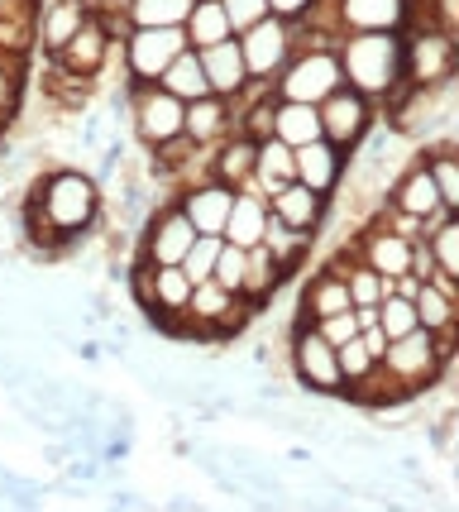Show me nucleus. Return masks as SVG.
<instances>
[{
	"label": "nucleus",
	"instance_id": "18",
	"mask_svg": "<svg viewBox=\"0 0 459 512\" xmlns=\"http://www.w3.org/2000/svg\"><path fill=\"white\" fill-rule=\"evenodd\" d=\"M354 264L373 268V273H383V278H397V273L412 268V240L388 230V225H373V230L359 235V259H354Z\"/></svg>",
	"mask_w": 459,
	"mask_h": 512
},
{
	"label": "nucleus",
	"instance_id": "25",
	"mask_svg": "<svg viewBox=\"0 0 459 512\" xmlns=\"http://www.w3.org/2000/svg\"><path fill=\"white\" fill-rule=\"evenodd\" d=\"M287 182H297V158L287 149L283 139H259V149H254V187H259V197H273L278 187Z\"/></svg>",
	"mask_w": 459,
	"mask_h": 512
},
{
	"label": "nucleus",
	"instance_id": "39",
	"mask_svg": "<svg viewBox=\"0 0 459 512\" xmlns=\"http://www.w3.org/2000/svg\"><path fill=\"white\" fill-rule=\"evenodd\" d=\"M225 20H230V34H244L259 20H268V0H220Z\"/></svg>",
	"mask_w": 459,
	"mask_h": 512
},
{
	"label": "nucleus",
	"instance_id": "36",
	"mask_svg": "<svg viewBox=\"0 0 459 512\" xmlns=\"http://www.w3.org/2000/svg\"><path fill=\"white\" fill-rule=\"evenodd\" d=\"M24 77H29V63H0V130L20 115Z\"/></svg>",
	"mask_w": 459,
	"mask_h": 512
},
{
	"label": "nucleus",
	"instance_id": "15",
	"mask_svg": "<svg viewBox=\"0 0 459 512\" xmlns=\"http://www.w3.org/2000/svg\"><path fill=\"white\" fill-rule=\"evenodd\" d=\"M254 149H259V139L230 130L220 144H211V178L235 192H259L254 187Z\"/></svg>",
	"mask_w": 459,
	"mask_h": 512
},
{
	"label": "nucleus",
	"instance_id": "3",
	"mask_svg": "<svg viewBox=\"0 0 459 512\" xmlns=\"http://www.w3.org/2000/svg\"><path fill=\"white\" fill-rule=\"evenodd\" d=\"M450 359H455V335H431L426 326H416V331L388 340L378 369L402 398H416L450 374Z\"/></svg>",
	"mask_w": 459,
	"mask_h": 512
},
{
	"label": "nucleus",
	"instance_id": "9",
	"mask_svg": "<svg viewBox=\"0 0 459 512\" xmlns=\"http://www.w3.org/2000/svg\"><path fill=\"white\" fill-rule=\"evenodd\" d=\"M402 82H412V87L455 82V39L440 29H416L412 39L402 34Z\"/></svg>",
	"mask_w": 459,
	"mask_h": 512
},
{
	"label": "nucleus",
	"instance_id": "19",
	"mask_svg": "<svg viewBox=\"0 0 459 512\" xmlns=\"http://www.w3.org/2000/svg\"><path fill=\"white\" fill-rule=\"evenodd\" d=\"M292 158H297V182L330 201V192L345 178V154L335 144H326V139H311L302 149H292Z\"/></svg>",
	"mask_w": 459,
	"mask_h": 512
},
{
	"label": "nucleus",
	"instance_id": "38",
	"mask_svg": "<svg viewBox=\"0 0 459 512\" xmlns=\"http://www.w3.org/2000/svg\"><path fill=\"white\" fill-rule=\"evenodd\" d=\"M335 364H340V379H345V383H359L373 364H378V359L364 350V340H359V335H350L345 345H335ZM340 393H345V388H340Z\"/></svg>",
	"mask_w": 459,
	"mask_h": 512
},
{
	"label": "nucleus",
	"instance_id": "22",
	"mask_svg": "<svg viewBox=\"0 0 459 512\" xmlns=\"http://www.w3.org/2000/svg\"><path fill=\"white\" fill-rule=\"evenodd\" d=\"M201 53V72H206V82L216 96H240L249 87V67H244V53L235 39H225V44H211V48H197Z\"/></svg>",
	"mask_w": 459,
	"mask_h": 512
},
{
	"label": "nucleus",
	"instance_id": "26",
	"mask_svg": "<svg viewBox=\"0 0 459 512\" xmlns=\"http://www.w3.org/2000/svg\"><path fill=\"white\" fill-rule=\"evenodd\" d=\"M268 134L283 139L287 149H302L311 139H321V115H316V106H302V101H273Z\"/></svg>",
	"mask_w": 459,
	"mask_h": 512
},
{
	"label": "nucleus",
	"instance_id": "10",
	"mask_svg": "<svg viewBox=\"0 0 459 512\" xmlns=\"http://www.w3.org/2000/svg\"><path fill=\"white\" fill-rule=\"evenodd\" d=\"M115 58V39H110V24L96 20V15H87L82 20V29L67 39L48 63H53V72H63V77H72V82H96L101 72H106V63Z\"/></svg>",
	"mask_w": 459,
	"mask_h": 512
},
{
	"label": "nucleus",
	"instance_id": "11",
	"mask_svg": "<svg viewBox=\"0 0 459 512\" xmlns=\"http://www.w3.org/2000/svg\"><path fill=\"white\" fill-rule=\"evenodd\" d=\"M235 44H240V53H244L249 77H254V82H273V77L287 67V58L297 53V34H292L287 20L268 15V20H259L254 29L235 34Z\"/></svg>",
	"mask_w": 459,
	"mask_h": 512
},
{
	"label": "nucleus",
	"instance_id": "17",
	"mask_svg": "<svg viewBox=\"0 0 459 512\" xmlns=\"http://www.w3.org/2000/svg\"><path fill=\"white\" fill-rule=\"evenodd\" d=\"M335 312H350V288H345V273L335 268H316L311 283L302 288V302H297V321L292 326H316L321 316H335Z\"/></svg>",
	"mask_w": 459,
	"mask_h": 512
},
{
	"label": "nucleus",
	"instance_id": "27",
	"mask_svg": "<svg viewBox=\"0 0 459 512\" xmlns=\"http://www.w3.org/2000/svg\"><path fill=\"white\" fill-rule=\"evenodd\" d=\"M283 268H278V259L268 254L263 245H254L249 254H244V278H240V297H249L254 307H268L273 302V292L283 288Z\"/></svg>",
	"mask_w": 459,
	"mask_h": 512
},
{
	"label": "nucleus",
	"instance_id": "5",
	"mask_svg": "<svg viewBox=\"0 0 459 512\" xmlns=\"http://www.w3.org/2000/svg\"><path fill=\"white\" fill-rule=\"evenodd\" d=\"M125 96H130L134 139H139L144 149H163V144L182 139L187 101H177L173 91H163L158 82H125Z\"/></svg>",
	"mask_w": 459,
	"mask_h": 512
},
{
	"label": "nucleus",
	"instance_id": "29",
	"mask_svg": "<svg viewBox=\"0 0 459 512\" xmlns=\"http://www.w3.org/2000/svg\"><path fill=\"white\" fill-rule=\"evenodd\" d=\"M182 34H187V44L192 48H211V44L235 39V34H230V20H225V10H220V0H192V15L182 20Z\"/></svg>",
	"mask_w": 459,
	"mask_h": 512
},
{
	"label": "nucleus",
	"instance_id": "1",
	"mask_svg": "<svg viewBox=\"0 0 459 512\" xmlns=\"http://www.w3.org/2000/svg\"><path fill=\"white\" fill-rule=\"evenodd\" d=\"M96 221H101V182L91 173H77V168L44 173L24 201V235L44 254L77 245Z\"/></svg>",
	"mask_w": 459,
	"mask_h": 512
},
{
	"label": "nucleus",
	"instance_id": "24",
	"mask_svg": "<svg viewBox=\"0 0 459 512\" xmlns=\"http://www.w3.org/2000/svg\"><path fill=\"white\" fill-rule=\"evenodd\" d=\"M263 221H268V197H259V192H235V206H230V216H225L220 240H225V245H240V249H254V245H263Z\"/></svg>",
	"mask_w": 459,
	"mask_h": 512
},
{
	"label": "nucleus",
	"instance_id": "44",
	"mask_svg": "<svg viewBox=\"0 0 459 512\" xmlns=\"http://www.w3.org/2000/svg\"><path fill=\"white\" fill-rule=\"evenodd\" d=\"M39 0H0V20H15V15H34Z\"/></svg>",
	"mask_w": 459,
	"mask_h": 512
},
{
	"label": "nucleus",
	"instance_id": "23",
	"mask_svg": "<svg viewBox=\"0 0 459 512\" xmlns=\"http://www.w3.org/2000/svg\"><path fill=\"white\" fill-rule=\"evenodd\" d=\"M416 326H426L431 335H455L459 326V288H445L436 278H426L412 297Z\"/></svg>",
	"mask_w": 459,
	"mask_h": 512
},
{
	"label": "nucleus",
	"instance_id": "31",
	"mask_svg": "<svg viewBox=\"0 0 459 512\" xmlns=\"http://www.w3.org/2000/svg\"><path fill=\"white\" fill-rule=\"evenodd\" d=\"M421 163H426V173H431V182H436L440 206L459 216V158H455V149H450V144H445V149H426Z\"/></svg>",
	"mask_w": 459,
	"mask_h": 512
},
{
	"label": "nucleus",
	"instance_id": "34",
	"mask_svg": "<svg viewBox=\"0 0 459 512\" xmlns=\"http://www.w3.org/2000/svg\"><path fill=\"white\" fill-rule=\"evenodd\" d=\"M345 288H350V307H378V302L393 292L383 273H373V268H364V264L345 268Z\"/></svg>",
	"mask_w": 459,
	"mask_h": 512
},
{
	"label": "nucleus",
	"instance_id": "8",
	"mask_svg": "<svg viewBox=\"0 0 459 512\" xmlns=\"http://www.w3.org/2000/svg\"><path fill=\"white\" fill-rule=\"evenodd\" d=\"M316 115H321V139L335 144L340 154L359 149L373 130V101L369 96H359L354 87H335L326 101L316 106Z\"/></svg>",
	"mask_w": 459,
	"mask_h": 512
},
{
	"label": "nucleus",
	"instance_id": "35",
	"mask_svg": "<svg viewBox=\"0 0 459 512\" xmlns=\"http://www.w3.org/2000/svg\"><path fill=\"white\" fill-rule=\"evenodd\" d=\"M220 245H225L220 235H197V240H192V249L182 254V264H177V268H182V273H187L192 283H206V278L216 273V254H220Z\"/></svg>",
	"mask_w": 459,
	"mask_h": 512
},
{
	"label": "nucleus",
	"instance_id": "41",
	"mask_svg": "<svg viewBox=\"0 0 459 512\" xmlns=\"http://www.w3.org/2000/svg\"><path fill=\"white\" fill-rule=\"evenodd\" d=\"M316 331L326 335L330 345H345V340H350V335H359V316H354V307H350V312L321 316V321H316Z\"/></svg>",
	"mask_w": 459,
	"mask_h": 512
},
{
	"label": "nucleus",
	"instance_id": "40",
	"mask_svg": "<svg viewBox=\"0 0 459 512\" xmlns=\"http://www.w3.org/2000/svg\"><path fill=\"white\" fill-rule=\"evenodd\" d=\"M244 254L249 249H240V245H220V254H216V278L220 288H230V292H240V278H244Z\"/></svg>",
	"mask_w": 459,
	"mask_h": 512
},
{
	"label": "nucleus",
	"instance_id": "4",
	"mask_svg": "<svg viewBox=\"0 0 459 512\" xmlns=\"http://www.w3.org/2000/svg\"><path fill=\"white\" fill-rule=\"evenodd\" d=\"M335 87H345L335 44H316L306 53H292L287 67L273 77V96L278 101H302V106H321Z\"/></svg>",
	"mask_w": 459,
	"mask_h": 512
},
{
	"label": "nucleus",
	"instance_id": "2",
	"mask_svg": "<svg viewBox=\"0 0 459 512\" xmlns=\"http://www.w3.org/2000/svg\"><path fill=\"white\" fill-rule=\"evenodd\" d=\"M340 77L369 101H388L402 87V34H340Z\"/></svg>",
	"mask_w": 459,
	"mask_h": 512
},
{
	"label": "nucleus",
	"instance_id": "30",
	"mask_svg": "<svg viewBox=\"0 0 459 512\" xmlns=\"http://www.w3.org/2000/svg\"><path fill=\"white\" fill-rule=\"evenodd\" d=\"M263 249L278 259V268H283V273H292V268H302L306 249H311V235L292 230L287 221H278V216L268 211V221H263Z\"/></svg>",
	"mask_w": 459,
	"mask_h": 512
},
{
	"label": "nucleus",
	"instance_id": "12",
	"mask_svg": "<svg viewBox=\"0 0 459 512\" xmlns=\"http://www.w3.org/2000/svg\"><path fill=\"white\" fill-rule=\"evenodd\" d=\"M292 374L306 393H326V398H340V364H335V345L316 326H292Z\"/></svg>",
	"mask_w": 459,
	"mask_h": 512
},
{
	"label": "nucleus",
	"instance_id": "13",
	"mask_svg": "<svg viewBox=\"0 0 459 512\" xmlns=\"http://www.w3.org/2000/svg\"><path fill=\"white\" fill-rule=\"evenodd\" d=\"M192 240H197V230H192V221L182 216V206H163V211H153L149 230H144V264L153 268H168V264H182V254L192 249Z\"/></svg>",
	"mask_w": 459,
	"mask_h": 512
},
{
	"label": "nucleus",
	"instance_id": "33",
	"mask_svg": "<svg viewBox=\"0 0 459 512\" xmlns=\"http://www.w3.org/2000/svg\"><path fill=\"white\" fill-rule=\"evenodd\" d=\"M426 249L436 259V278H455L459 283V216H445V221L426 235Z\"/></svg>",
	"mask_w": 459,
	"mask_h": 512
},
{
	"label": "nucleus",
	"instance_id": "21",
	"mask_svg": "<svg viewBox=\"0 0 459 512\" xmlns=\"http://www.w3.org/2000/svg\"><path fill=\"white\" fill-rule=\"evenodd\" d=\"M230 130H235V115H230V101H225V96L187 101V115H182V139H187V144L211 149V144H220Z\"/></svg>",
	"mask_w": 459,
	"mask_h": 512
},
{
	"label": "nucleus",
	"instance_id": "32",
	"mask_svg": "<svg viewBox=\"0 0 459 512\" xmlns=\"http://www.w3.org/2000/svg\"><path fill=\"white\" fill-rule=\"evenodd\" d=\"M192 15V0H125L130 29H153V24H182Z\"/></svg>",
	"mask_w": 459,
	"mask_h": 512
},
{
	"label": "nucleus",
	"instance_id": "28",
	"mask_svg": "<svg viewBox=\"0 0 459 512\" xmlns=\"http://www.w3.org/2000/svg\"><path fill=\"white\" fill-rule=\"evenodd\" d=\"M158 87L173 91L177 101H201V96H216V91H211V82H206V72H201V53H197V48H182L173 63L163 67Z\"/></svg>",
	"mask_w": 459,
	"mask_h": 512
},
{
	"label": "nucleus",
	"instance_id": "14",
	"mask_svg": "<svg viewBox=\"0 0 459 512\" xmlns=\"http://www.w3.org/2000/svg\"><path fill=\"white\" fill-rule=\"evenodd\" d=\"M177 206H182V216L192 221L197 235H220L230 206H235V187H225V182H216V178L187 182L182 197H177Z\"/></svg>",
	"mask_w": 459,
	"mask_h": 512
},
{
	"label": "nucleus",
	"instance_id": "20",
	"mask_svg": "<svg viewBox=\"0 0 459 512\" xmlns=\"http://www.w3.org/2000/svg\"><path fill=\"white\" fill-rule=\"evenodd\" d=\"M268 211H273L278 221H287L292 230H302V235L316 240V230L326 221V197L302 187V182H287V187H278V192L268 197Z\"/></svg>",
	"mask_w": 459,
	"mask_h": 512
},
{
	"label": "nucleus",
	"instance_id": "6",
	"mask_svg": "<svg viewBox=\"0 0 459 512\" xmlns=\"http://www.w3.org/2000/svg\"><path fill=\"white\" fill-rule=\"evenodd\" d=\"M187 44V34H182V24H153V29H130L125 34V48H120V58H125V82H158L163 77V67L173 63Z\"/></svg>",
	"mask_w": 459,
	"mask_h": 512
},
{
	"label": "nucleus",
	"instance_id": "37",
	"mask_svg": "<svg viewBox=\"0 0 459 512\" xmlns=\"http://www.w3.org/2000/svg\"><path fill=\"white\" fill-rule=\"evenodd\" d=\"M378 331L388 335V340L416 331V307L407 302V297H393V292H388V297L378 302Z\"/></svg>",
	"mask_w": 459,
	"mask_h": 512
},
{
	"label": "nucleus",
	"instance_id": "7",
	"mask_svg": "<svg viewBox=\"0 0 459 512\" xmlns=\"http://www.w3.org/2000/svg\"><path fill=\"white\" fill-rule=\"evenodd\" d=\"M330 34H407V0H321Z\"/></svg>",
	"mask_w": 459,
	"mask_h": 512
},
{
	"label": "nucleus",
	"instance_id": "43",
	"mask_svg": "<svg viewBox=\"0 0 459 512\" xmlns=\"http://www.w3.org/2000/svg\"><path fill=\"white\" fill-rule=\"evenodd\" d=\"M359 340H364V350H369L373 359H383V350H388V335L378 331V326H364V331H359Z\"/></svg>",
	"mask_w": 459,
	"mask_h": 512
},
{
	"label": "nucleus",
	"instance_id": "16",
	"mask_svg": "<svg viewBox=\"0 0 459 512\" xmlns=\"http://www.w3.org/2000/svg\"><path fill=\"white\" fill-rule=\"evenodd\" d=\"M87 15H91L87 0H39V15H34V48H44V58H53V53L82 29Z\"/></svg>",
	"mask_w": 459,
	"mask_h": 512
},
{
	"label": "nucleus",
	"instance_id": "42",
	"mask_svg": "<svg viewBox=\"0 0 459 512\" xmlns=\"http://www.w3.org/2000/svg\"><path fill=\"white\" fill-rule=\"evenodd\" d=\"M316 5H321V0H268V15H278V20H287V24H297V20H306Z\"/></svg>",
	"mask_w": 459,
	"mask_h": 512
}]
</instances>
